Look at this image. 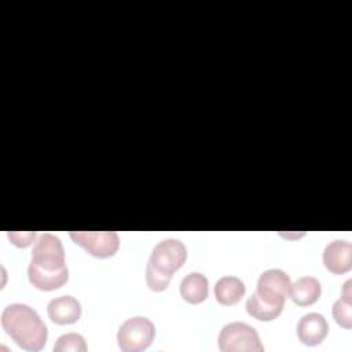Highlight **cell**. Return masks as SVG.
I'll return each mask as SVG.
<instances>
[{"label":"cell","mask_w":352,"mask_h":352,"mask_svg":"<svg viewBox=\"0 0 352 352\" xmlns=\"http://www.w3.org/2000/svg\"><path fill=\"white\" fill-rule=\"evenodd\" d=\"M54 351L55 352H67V351H73V352H85L87 351V344L85 340L81 334L77 333H67L60 336L55 345H54Z\"/></svg>","instance_id":"16"},{"label":"cell","mask_w":352,"mask_h":352,"mask_svg":"<svg viewBox=\"0 0 352 352\" xmlns=\"http://www.w3.org/2000/svg\"><path fill=\"white\" fill-rule=\"evenodd\" d=\"M155 336L154 323L144 316L126 319L118 329L117 342L122 352H140L147 349Z\"/></svg>","instance_id":"4"},{"label":"cell","mask_w":352,"mask_h":352,"mask_svg":"<svg viewBox=\"0 0 352 352\" xmlns=\"http://www.w3.org/2000/svg\"><path fill=\"white\" fill-rule=\"evenodd\" d=\"M70 238L88 254L98 258L113 257L120 248V238L114 231H72Z\"/></svg>","instance_id":"6"},{"label":"cell","mask_w":352,"mask_h":352,"mask_svg":"<svg viewBox=\"0 0 352 352\" xmlns=\"http://www.w3.org/2000/svg\"><path fill=\"white\" fill-rule=\"evenodd\" d=\"M282 309H283L282 305H276V304L268 302L257 292L253 293L246 300V311H248V314L252 318L257 319V320H264V322L274 320V319H276L280 315Z\"/></svg>","instance_id":"15"},{"label":"cell","mask_w":352,"mask_h":352,"mask_svg":"<svg viewBox=\"0 0 352 352\" xmlns=\"http://www.w3.org/2000/svg\"><path fill=\"white\" fill-rule=\"evenodd\" d=\"M1 327L25 351H40L44 348L48 330L38 314L22 302L8 304L1 312Z\"/></svg>","instance_id":"1"},{"label":"cell","mask_w":352,"mask_h":352,"mask_svg":"<svg viewBox=\"0 0 352 352\" xmlns=\"http://www.w3.org/2000/svg\"><path fill=\"white\" fill-rule=\"evenodd\" d=\"M245 283L238 276L232 275L221 276L214 285V297L217 302L224 307L238 304L245 296Z\"/></svg>","instance_id":"13"},{"label":"cell","mask_w":352,"mask_h":352,"mask_svg":"<svg viewBox=\"0 0 352 352\" xmlns=\"http://www.w3.org/2000/svg\"><path fill=\"white\" fill-rule=\"evenodd\" d=\"M329 324L322 314L309 312L297 323V337L298 340L308 346L319 345L327 336Z\"/></svg>","instance_id":"9"},{"label":"cell","mask_w":352,"mask_h":352,"mask_svg":"<svg viewBox=\"0 0 352 352\" xmlns=\"http://www.w3.org/2000/svg\"><path fill=\"white\" fill-rule=\"evenodd\" d=\"M351 285H352V280L351 279H348L345 283H344V286H342V292H341V297L344 298V300H346V301H352V293H351Z\"/></svg>","instance_id":"19"},{"label":"cell","mask_w":352,"mask_h":352,"mask_svg":"<svg viewBox=\"0 0 352 352\" xmlns=\"http://www.w3.org/2000/svg\"><path fill=\"white\" fill-rule=\"evenodd\" d=\"M34 236H36V232H8V238L10 241L15 245V246H19V248H26L29 246L33 241H34Z\"/></svg>","instance_id":"18"},{"label":"cell","mask_w":352,"mask_h":352,"mask_svg":"<svg viewBox=\"0 0 352 352\" xmlns=\"http://www.w3.org/2000/svg\"><path fill=\"white\" fill-rule=\"evenodd\" d=\"M29 264L45 271H56L67 267L60 239L50 232L40 234L33 245L32 260Z\"/></svg>","instance_id":"5"},{"label":"cell","mask_w":352,"mask_h":352,"mask_svg":"<svg viewBox=\"0 0 352 352\" xmlns=\"http://www.w3.org/2000/svg\"><path fill=\"white\" fill-rule=\"evenodd\" d=\"M208 279L201 272H190L180 282V296L188 304H201L208 298Z\"/></svg>","instance_id":"14"},{"label":"cell","mask_w":352,"mask_h":352,"mask_svg":"<svg viewBox=\"0 0 352 352\" xmlns=\"http://www.w3.org/2000/svg\"><path fill=\"white\" fill-rule=\"evenodd\" d=\"M333 318L338 326L344 329L352 327V305L351 301L344 300L342 297L338 298L333 304Z\"/></svg>","instance_id":"17"},{"label":"cell","mask_w":352,"mask_h":352,"mask_svg":"<svg viewBox=\"0 0 352 352\" xmlns=\"http://www.w3.org/2000/svg\"><path fill=\"white\" fill-rule=\"evenodd\" d=\"M28 278L29 282L40 290L51 292L55 289L62 287L67 279H69V270L67 267L56 270V271H45L41 268H37L32 264L28 267Z\"/></svg>","instance_id":"11"},{"label":"cell","mask_w":352,"mask_h":352,"mask_svg":"<svg viewBox=\"0 0 352 352\" xmlns=\"http://www.w3.org/2000/svg\"><path fill=\"white\" fill-rule=\"evenodd\" d=\"M323 264L331 274H346L352 268V245L344 239L330 242L323 252Z\"/></svg>","instance_id":"8"},{"label":"cell","mask_w":352,"mask_h":352,"mask_svg":"<svg viewBox=\"0 0 352 352\" xmlns=\"http://www.w3.org/2000/svg\"><path fill=\"white\" fill-rule=\"evenodd\" d=\"M47 314L55 324H72L81 316V304L72 296H59L48 302Z\"/></svg>","instance_id":"10"},{"label":"cell","mask_w":352,"mask_h":352,"mask_svg":"<svg viewBox=\"0 0 352 352\" xmlns=\"http://www.w3.org/2000/svg\"><path fill=\"white\" fill-rule=\"evenodd\" d=\"M219 349L223 352H263L264 345L260 341L254 327L243 322H231L226 324L217 337Z\"/></svg>","instance_id":"3"},{"label":"cell","mask_w":352,"mask_h":352,"mask_svg":"<svg viewBox=\"0 0 352 352\" xmlns=\"http://www.w3.org/2000/svg\"><path fill=\"white\" fill-rule=\"evenodd\" d=\"M187 258L184 243L175 238L158 242L146 265V283L153 292H164L175 271L180 270Z\"/></svg>","instance_id":"2"},{"label":"cell","mask_w":352,"mask_h":352,"mask_svg":"<svg viewBox=\"0 0 352 352\" xmlns=\"http://www.w3.org/2000/svg\"><path fill=\"white\" fill-rule=\"evenodd\" d=\"M290 286V278L285 271L271 268L260 275L257 280V293L268 302L283 307L286 298L289 297Z\"/></svg>","instance_id":"7"},{"label":"cell","mask_w":352,"mask_h":352,"mask_svg":"<svg viewBox=\"0 0 352 352\" xmlns=\"http://www.w3.org/2000/svg\"><path fill=\"white\" fill-rule=\"evenodd\" d=\"M322 294L320 282L315 276H301L290 286V298L300 307H308L315 304Z\"/></svg>","instance_id":"12"}]
</instances>
